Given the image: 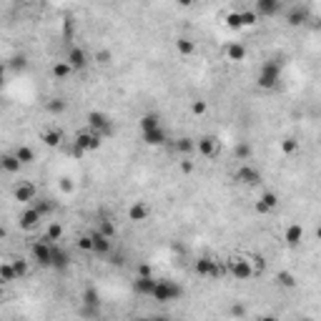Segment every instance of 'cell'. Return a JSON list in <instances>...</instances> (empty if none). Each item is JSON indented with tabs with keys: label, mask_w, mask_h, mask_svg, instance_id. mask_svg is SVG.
I'll return each instance as SVG.
<instances>
[{
	"label": "cell",
	"mask_w": 321,
	"mask_h": 321,
	"mask_svg": "<svg viewBox=\"0 0 321 321\" xmlns=\"http://www.w3.org/2000/svg\"><path fill=\"white\" fill-rule=\"evenodd\" d=\"M133 288L140 294V296H153V288H156V278L148 274V276H138L136 278V284H133Z\"/></svg>",
	"instance_id": "obj_12"
},
{
	"label": "cell",
	"mask_w": 321,
	"mask_h": 321,
	"mask_svg": "<svg viewBox=\"0 0 321 321\" xmlns=\"http://www.w3.org/2000/svg\"><path fill=\"white\" fill-rule=\"evenodd\" d=\"M316 238H318V241H321V228H316Z\"/></svg>",
	"instance_id": "obj_53"
},
{
	"label": "cell",
	"mask_w": 321,
	"mask_h": 321,
	"mask_svg": "<svg viewBox=\"0 0 321 321\" xmlns=\"http://www.w3.org/2000/svg\"><path fill=\"white\" fill-rule=\"evenodd\" d=\"M278 6H281V0H256V13L261 18H268L278 13Z\"/></svg>",
	"instance_id": "obj_13"
},
{
	"label": "cell",
	"mask_w": 321,
	"mask_h": 321,
	"mask_svg": "<svg viewBox=\"0 0 321 321\" xmlns=\"http://www.w3.org/2000/svg\"><path fill=\"white\" fill-rule=\"evenodd\" d=\"M258 201H261V204H264V206H266V208H268V211H274V208H276V206H278V196H276V194H274V191H264V194H261V198H258Z\"/></svg>",
	"instance_id": "obj_29"
},
{
	"label": "cell",
	"mask_w": 321,
	"mask_h": 321,
	"mask_svg": "<svg viewBox=\"0 0 321 321\" xmlns=\"http://www.w3.org/2000/svg\"><path fill=\"white\" fill-rule=\"evenodd\" d=\"M276 281H278L281 286H286V288H294V286H296V278H294V276H291L288 271H278Z\"/></svg>",
	"instance_id": "obj_36"
},
{
	"label": "cell",
	"mask_w": 321,
	"mask_h": 321,
	"mask_svg": "<svg viewBox=\"0 0 321 321\" xmlns=\"http://www.w3.org/2000/svg\"><path fill=\"white\" fill-rule=\"evenodd\" d=\"M226 56H228V60L238 63V60L246 58V48H244L241 43H231V46H226Z\"/></svg>",
	"instance_id": "obj_22"
},
{
	"label": "cell",
	"mask_w": 321,
	"mask_h": 321,
	"mask_svg": "<svg viewBox=\"0 0 321 321\" xmlns=\"http://www.w3.org/2000/svg\"><path fill=\"white\" fill-rule=\"evenodd\" d=\"M20 228H26V231H33V228H38L40 226V221H43V214L36 208V206H30V208H26L23 214H20Z\"/></svg>",
	"instance_id": "obj_7"
},
{
	"label": "cell",
	"mask_w": 321,
	"mask_h": 321,
	"mask_svg": "<svg viewBox=\"0 0 321 321\" xmlns=\"http://www.w3.org/2000/svg\"><path fill=\"white\" fill-rule=\"evenodd\" d=\"M88 128H93V130L100 133L103 138H108V136L113 133V126H110L108 116H106V113H98V110L88 113Z\"/></svg>",
	"instance_id": "obj_6"
},
{
	"label": "cell",
	"mask_w": 321,
	"mask_h": 321,
	"mask_svg": "<svg viewBox=\"0 0 321 321\" xmlns=\"http://www.w3.org/2000/svg\"><path fill=\"white\" fill-rule=\"evenodd\" d=\"M46 238H48V241H60V238H63V226H60V224H50L48 231H46Z\"/></svg>",
	"instance_id": "obj_32"
},
{
	"label": "cell",
	"mask_w": 321,
	"mask_h": 321,
	"mask_svg": "<svg viewBox=\"0 0 321 321\" xmlns=\"http://www.w3.org/2000/svg\"><path fill=\"white\" fill-rule=\"evenodd\" d=\"M181 171H184V174H191V171H194V164H191V160H184V164H181Z\"/></svg>",
	"instance_id": "obj_48"
},
{
	"label": "cell",
	"mask_w": 321,
	"mask_h": 321,
	"mask_svg": "<svg viewBox=\"0 0 321 321\" xmlns=\"http://www.w3.org/2000/svg\"><path fill=\"white\" fill-rule=\"evenodd\" d=\"M236 156H238L241 160H246V158L251 156V148H248L246 143H241V146H236Z\"/></svg>",
	"instance_id": "obj_41"
},
{
	"label": "cell",
	"mask_w": 321,
	"mask_h": 321,
	"mask_svg": "<svg viewBox=\"0 0 321 321\" xmlns=\"http://www.w3.org/2000/svg\"><path fill=\"white\" fill-rule=\"evenodd\" d=\"M40 140H43L46 146L56 148V146H60V140H63V130H58V128H50V130H46V133L40 136Z\"/></svg>",
	"instance_id": "obj_20"
},
{
	"label": "cell",
	"mask_w": 321,
	"mask_h": 321,
	"mask_svg": "<svg viewBox=\"0 0 321 321\" xmlns=\"http://www.w3.org/2000/svg\"><path fill=\"white\" fill-rule=\"evenodd\" d=\"M191 110H194L196 116H204V113H206V103H204V100H194Z\"/></svg>",
	"instance_id": "obj_43"
},
{
	"label": "cell",
	"mask_w": 321,
	"mask_h": 321,
	"mask_svg": "<svg viewBox=\"0 0 321 321\" xmlns=\"http://www.w3.org/2000/svg\"><path fill=\"white\" fill-rule=\"evenodd\" d=\"M214 258H208V256H204V258H198L196 261V274H201V276H211L214 274Z\"/></svg>",
	"instance_id": "obj_25"
},
{
	"label": "cell",
	"mask_w": 321,
	"mask_h": 321,
	"mask_svg": "<svg viewBox=\"0 0 321 321\" xmlns=\"http://www.w3.org/2000/svg\"><path fill=\"white\" fill-rule=\"evenodd\" d=\"M60 191L63 194H73V181L70 178H60Z\"/></svg>",
	"instance_id": "obj_46"
},
{
	"label": "cell",
	"mask_w": 321,
	"mask_h": 321,
	"mask_svg": "<svg viewBox=\"0 0 321 321\" xmlns=\"http://www.w3.org/2000/svg\"><path fill=\"white\" fill-rule=\"evenodd\" d=\"M231 314H234V316H244L246 311H244V306H234V308H231Z\"/></svg>",
	"instance_id": "obj_50"
},
{
	"label": "cell",
	"mask_w": 321,
	"mask_h": 321,
	"mask_svg": "<svg viewBox=\"0 0 321 321\" xmlns=\"http://www.w3.org/2000/svg\"><path fill=\"white\" fill-rule=\"evenodd\" d=\"M90 238H93V254H98V256H108L110 254V238L106 234L96 231V234H90Z\"/></svg>",
	"instance_id": "obj_11"
},
{
	"label": "cell",
	"mask_w": 321,
	"mask_h": 321,
	"mask_svg": "<svg viewBox=\"0 0 321 321\" xmlns=\"http://www.w3.org/2000/svg\"><path fill=\"white\" fill-rule=\"evenodd\" d=\"M176 50H178L181 56H191V53L196 50V43H194L191 38H178V40H176Z\"/></svg>",
	"instance_id": "obj_26"
},
{
	"label": "cell",
	"mask_w": 321,
	"mask_h": 321,
	"mask_svg": "<svg viewBox=\"0 0 321 321\" xmlns=\"http://www.w3.org/2000/svg\"><path fill=\"white\" fill-rule=\"evenodd\" d=\"M196 148H198L201 156L211 158V156H216V150H218V140H216V136H201L198 143H196Z\"/></svg>",
	"instance_id": "obj_8"
},
{
	"label": "cell",
	"mask_w": 321,
	"mask_h": 321,
	"mask_svg": "<svg viewBox=\"0 0 321 321\" xmlns=\"http://www.w3.org/2000/svg\"><path fill=\"white\" fill-rule=\"evenodd\" d=\"M176 3H178L181 8H188V6H194V0H176Z\"/></svg>",
	"instance_id": "obj_52"
},
{
	"label": "cell",
	"mask_w": 321,
	"mask_h": 321,
	"mask_svg": "<svg viewBox=\"0 0 321 321\" xmlns=\"http://www.w3.org/2000/svg\"><path fill=\"white\" fill-rule=\"evenodd\" d=\"M241 13V23H244V28H251V26H256L258 23V13L256 10H238Z\"/></svg>",
	"instance_id": "obj_30"
},
{
	"label": "cell",
	"mask_w": 321,
	"mask_h": 321,
	"mask_svg": "<svg viewBox=\"0 0 321 321\" xmlns=\"http://www.w3.org/2000/svg\"><path fill=\"white\" fill-rule=\"evenodd\" d=\"M33 206H36V208H38L43 216H48V214L53 211V206H50V204H46V201H40V204H36V201H33Z\"/></svg>",
	"instance_id": "obj_44"
},
{
	"label": "cell",
	"mask_w": 321,
	"mask_h": 321,
	"mask_svg": "<svg viewBox=\"0 0 321 321\" xmlns=\"http://www.w3.org/2000/svg\"><path fill=\"white\" fill-rule=\"evenodd\" d=\"M13 268H16V274H18V278H23V276L28 274V264H26L23 258H16V261H13Z\"/></svg>",
	"instance_id": "obj_38"
},
{
	"label": "cell",
	"mask_w": 321,
	"mask_h": 321,
	"mask_svg": "<svg viewBox=\"0 0 321 321\" xmlns=\"http://www.w3.org/2000/svg\"><path fill=\"white\" fill-rule=\"evenodd\" d=\"M301 238H304V228L298 226V224H291V226H286V231H284V241L294 248V246H298L301 244Z\"/></svg>",
	"instance_id": "obj_14"
},
{
	"label": "cell",
	"mask_w": 321,
	"mask_h": 321,
	"mask_svg": "<svg viewBox=\"0 0 321 321\" xmlns=\"http://www.w3.org/2000/svg\"><path fill=\"white\" fill-rule=\"evenodd\" d=\"M18 278V274H16V268H13V261H6L3 266H0V281L3 284H10V281H16Z\"/></svg>",
	"instance_id": "obj_24"
},
{
	"label": "cell",
	"mask_w": 321,
	"mask_h": 321,
	"mask_svg": "<svg viewBox=\"0 0 321 321\" xmlns=\"http://www.w3.org/2000/svg\"><path fill=\"white\" fill-rule=\"evenodd\" d=\"M16 198H18L20 204H33V201H36V186H33V184H20V186L16 188Z\"/></svg>",
	"instance_id": "obj_17"
},
{
	"label": "cell",
	"mask_w": 321,
	"mask_h": 321,
	"mask_svg": "<svg viewBox=\"0 0 321 321\" xmlns=\"http://www.w3.org/2000/svg\"><path fill=\"white\" fill-rule=\"evenodd\" d=\"M100 143H103V136L96 133L93 128L78 130V133H76V148H73V153H76V156H83V153H88V150H98Z\"/></svg>",
	"instance_id": "obj_2"
},
{
	"label": "cell",
	"mask_w": 321,
	"mask_h": 321,
	"mask_svg": "<svg viewBox=\"0 0 321 321\" xmlns=\"http://www.w3.org/2000/svg\"><path fill=\"white\" fill-rule=\"evenodd\" d=\"M70 70H73V68H70V63H68V60H63V63H56V66H53V76H56V78H68V76H70Z\"/></svg>",
	"instance_id": "obj_31"
},
{
	"label": "cell",
	"mask_w": 321,
	"mask_h": 321,
	"mask_svg": "<svg viewBox=\"0 0 321 321\" xmlns=\"http://www.w3.org/2000/svg\"><path fill=\"white\" fill-rule=\"evenodd\" d=\"M66 60L70 63L73 70H83V68L88 66V53H86L83 48H70V53H68Z\"/></svg>",
	"instance_id": "obj_10"
},
{
	"label": "cell",
	"mask_w": 321,
	"mask_h": 321,
	"mask_svg": "<svg viewBox=\"0 0 321 321\" xmlns=\"http://www.w3.org/2000/svg\"><path fill=\"white\" fill-rule=\"evenodd\" d=\"M16 156L20 158L23 166H26V164H33V158H36L33 148H28V146H18V148H16Z\"/></svg>",
	"instance_id": "obj_27"
},
{
	"label": "cell",
	"mask_w": 321,
	"mask_h": 321,
	"mask_svg": "<svg viewBox=\"0 0 321 321\" xmlns=\"http://www.w3.org/2000/svg\"><path fill=\"white\" fill-rule=\"evenodd\" d=\"M143 140L148 143V146H164L166 143V130L164 128H150V130H146L143 133Z\"/></svg>",
	"instance_id": "obj_16"
},
{
	"label": "cell",
	"mask_w": 321,
	"mask_h": 321,
	"mask_svg": "<svg viewBox=\"0 0 321 321\" xmlns=\"http://www.w3.org/2000/svg\"><path fill=\"white\" fill-rule=\"evenodd\" d=\"M228 274L234 276V278H238V281H246V278H251L256 271H254V264L251 261H246V258H238V256H234V258H228Z\"/></svg>",
	"instance_id": "obj_5"
},
{
	"label": "cell",
	"mask_w": 321,
	"mask_h": 321,
	"mask_svg": "<svg viewBox=\"0 0 321 321\" xmlns=\"http://www.w3.org/2000/svg\"><path fill=\"white\" fill-rule=\"evenodd\" d=\"M83 304H86L88 308H96V306L100 304L98 291H96V288H86V291H83Z\"/></svg>",
	"instance_id": "obj_28"
},
{
	"label": "cell",
	"mask_w": 321,
	"mask_h": 321,
	"mask_svg": "<svg viewBox=\"0 0 321 321\" xmlns=\"http://www.w3.org/2000/svg\"><path fill=\"white\" fill-rule=\"evenodd\" d=\"M153 298L156 301H176V298H181V286L174 281H156Z\"/></svg>",
	"instance_id": "obj_4"
},
{
	"label": "cell",
	"mask_w": 321,
	"mask_h": 321,
	"mask_svg": "<svg viewBox=\"0 0 321 321\" xmlns=\"http://www.w3.org/2000/svg\"><path fill=\"white\" fill-rule=\"evenodd\" d=\"M100 234H106L108 238H113V234H116V228H113V224L103 218V221H100Z\"/></svg>",
	"instance_id": "obj_39"
},
{
	"label": "cell",
	"mask_w": 321,
	"mask_h": 321,
	"mask_svg": "<svg viewBox=\"0 0 321 321\" xmlns=\"http://www.w3.org/2000/svg\"><path fill=\"white\" fill-rule=\"evenodd\" d=\"M308 20V10L306 8H294L288 16H286V23L291 26V28H298V26H304Z\"/></svg>",
	"instance_id": "obj_18"
},
{
	"label": "cell",
	"mask_w": 321,
	"mask_h": 321,
	"mask_svg": "<svg viewBox=\"0 0 321 321\" xmlns=\"http://www.w3.org/2000/svg\"><path fill=\"white\" fill-rule=\"evenodd\" d=\"M254 208H256V214H268V208H266L261 201H256V206H254Z\"/></svg>",
	"instance_id": "obj_49"
},
{
	"label": "cell",
	"mask_w": 321,
	"mask_h": 321,
	"mask_svg": "<svg viewBox=\"0 0 321 321\" xmlns=\"http://www.w3.org/2000/svg\"><path fill=\"white\" fill-rule=\"evenodd\" d=\"M48 113H53V116H58V113H63L66 110V100H60V98H53V100H48Z\"/></svg>",
	"instance_id": "obj_34"
},
{
	"label": "cell",
	"mask_w": 321,
	"mask_h": 321,
	"mask_svg": "<svg viewBox=\"0 0 321 321\" xmlns=\"http://www.w3.org/2000/svg\"><path fill=\"white\" fill-rule=\"evenodd\" d=\"M96 60L103 63V66H108V63H110V50H98V53H96Z\"/></svg>",
	"instance_id": "obj_42"
},
{
	"label": "cell",
	"mask_w": 321,
	"mask_h": 321,
	"mask_svg": "<svg viewBox=\"0 0 321 321\" xmlns=\"http://www.w3.org/2000/svg\"><path fill=\"white\" fill-rule=\"evenodd\" d=\"M318 26H321V18H318Z\"/></svg>",
	"instance_id": "obj_54"
},
{
	"label": "cell",
	"mask_w": 321,
	"mask_h": 321,
	"mask_svg": "<svg viewBox=\"0 0 321 321\" xmlns=\"http://www.w3.org/2000/svg\"><path fill=\"white\" fill-rule=\"evenodd\" d=\"M13 68H16V70H23V68H26V56H18L16 63H13Z\"/></svg>",
	"instance_id": "obj_47"
},
{
	"label": "cell",
	"mask_w": 321,
	"mask_h": 321,
	"mask_svg": "<svg viewBox=\"0 0 321 321\" xmlns=\"http://www.w3.org/2000/svg\"><path fill=\"white\" fill-rule=\"evenodd\" d=\"M148 274H150L148 266H138V276H148Z\"/></svg>",
	"instance_id": "obj_51"
},
{
	"label": "cell",
	"mask_w": 321,
	"mask_h": 321,
	"mask_svg": "<svg viewBox=\"0 0 321 321\" xmlns=\"http://www.w3.org/2000/svg\"><path fill=\"white\" fill-rule=\"evenodd\" d=\"M281 150H284L286 156L296 153V150H298V140H296V138H284V140H281Z\"/></svg>",
	"instance_id": "obj_35"
},
{
	"label": "cell",
	"mask_w": 321,
	"mask_h": 321,
	"mask_svg": "<svg viewBox=\"0 0 321 321\" xmlns=\"http://www.w3.org/2000/svg\"><path fill=\"white\" fill-rule=\"evenodd\" d=\"M20 166H23V164H20V158H18L16 153H6V156H3V168H6L8 174H18Z\"/></svg>",
	"instance_id": "obj_21"
},
{
	"label": "cell",
	"mask_w": 321,
	"mask_h": 321,
	"mask_svg": "<svg viewBox=\"0 0 321 321\" xmlns=\"http://www.w3.org/2000/svg\"><path fill=\"white\" fill-rule=\"evenodd\" d=\"M160 126V116L158 113H146L143 118H140V133H146V130H150V128H158Z\"/></svg>",
	"instance_id": "obj_23"
},
{
	"label": "cell",
	"mask_w": 321,
	"mask_h": 321,
	"mask_svg": "<svg viewBox=\"0 0 321 321\" xmlns=\"http://www.w3.org/2000/svg\"><path fill=\"white\" fill-rule=\"evenodd\" d=\"M196 148V143L191 140V138H181V140H176V150L178 153H191Z\"/></svg>",
	"instance_id": "obj_37"
},
{
	"label": "cell",
	"mask_w": 321,
	"mask_h": 321,
	"mask_svg": "<svg viewBox=\"0 0 321 321\" xmlns=\"http://www.w3.org/2000/svg\"><path fill=\"white\" fill-rule=\"evenodd\" d=\"M226 26H228L231 30H241V28H244V23H241V13H228V16H226Z\"/></svg>",
	"instance_id": "obj_33"
},
{
	"label": "cell",
	"mask_w": 321,
	"mask_h": 321,
	"mask_svg": "<svg viewBox=\"0 0 321 321\" xmlns=\"http://www.w3.org/2000/svg\"><path fill=\"white\" fill-rule=\"evenodd\" d=\"M78 248H83V251H93V238H90V236H80V238H78Z\"/></svg>",
	"instance_id": "obj_40"
},
{
	"label": "cell",
	"mask_w": 321,
	"mask_h": 321,
	"mask_svg": "<svg viewBox=\"0 0 321 321\" xmlns=\"http://www.w3.org/2000/svg\"><path fill=\"white\" fill-rule=\"evenodd\" d=\"M281 66H284V60H268V63H264L261 66V70H258V88H264V90H271V88H276L278 86V80H281Z\"/></svg>",
	"instance_id": "obj_1"
},
{
	"label": "cell",
	"mask_w": 321,
	"mask_h": 321,
	"mask_svg": "<svg viewBox=\"0 0 321 321\" xmlns=\"http://www.w3.org/2000/svg\"><path fill=\"white\" fill-rule=\"evenodd\" d=\"M236 181H241L244 186H256V184L261 181V174H258L256 168H251V166H241V168L236 171Z\"/></svg>",
	"instance_id": "obj_9"
},
{
	"label": "cell",
	"mask_w": 321,
	"mask_h": 321,
	"mask_svg": "<svg viewBox=\"0 0 321 321\" xmlns=\"http://www.w3.org/2000/svg\"><path fill=\"white\" fill-rule=\"evenodd\" d=\"M68 264H70L68 251H66V248H60V246H53V268H66Z\"/></svg>",
	"instance_id": "obj_19"
},
{
	"label": "cell",
	"mask_w": 321,
	"mask_h": 321,
	"mask_svg": "<svg viewBox=\"0 0 321 321\" xmlns=\"http://www.w3.org/2000/svg\"><path fill=\"white\" fill-rule=\"evenodd\" d=\"M251 264H254V271H258V274H261V271L266 268V258H264V256H256V258H254Z\"/></svg>",
	"instance_id": "obj_45"
},
{
	"label": "cell",
	"mask_w": 321,
	"mask_h": 321,
	"mask_svg": "<svg viewBox=\"0 0 321 321\" xmlns=\"http://www.w3.org/2000/svg\"><path fill=\"white\" fill-rule=\"evenodd\" d=\"M148 214H150V211H148V206H146L143 201H136V204L128 208V218H130L133 224H140V221H146V218H148Z\"/></svg>",
	"instance_id": "obj_15"
},
{
	"label": "cell",
	"mask_w": 321,
	"mask_h": 321,
	"mask_svg": "<svg viewBox=\"0 0 321 321\" xmlns=\"http://www.w3.org/2000/svg\"><path fill=\"white\" fill-rule=\"evenodd\" d=\"M30 256L40 266H53V241H48V238L46 241H36L30 246Z\"/></svg>",
	"instance_id": "obj_3"
}]
</instances>
